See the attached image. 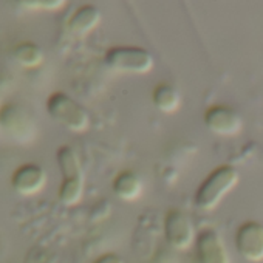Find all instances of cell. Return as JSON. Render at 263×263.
I'll list each match as a JSON object with an SVG mask.
<instances>
[{"mask_svg":"<svg viewBox=\"0 0 263 263\" xmlns=\"http://www.w3.org/2000/svg\"><path fill=\"white\" fill-rule=\"evenodd\" d=\"M238 172L232 166L217 167L198 187L195 195V204L201 211L215 209L220 201L237 186Z\"/></svg>","mask_w":263,"mask_h":263,"instance_id":"cell-1","label":"cell"},{"mask_svg":"<svg viewBox=\"0 0 263 263\" xmlns=\"http://www.w3.org/2000/svg\"><path fill=\"white\" fill-rule=\"evenodd\" d=\"M58 163L64 175V181L59 189V200L65 206L79 203L84 194V174L76 152L64 146L58 152Z\"/></svg>","mask_w":263,"mask_h":263,"instance_id":"cell-2","label":"cell"},{"mask_svg":"<svg viewBox=\"0 0 263 263\" xmlns=\"http://www.w3.org/2000/svg\"><path fill=\"white\" fill-rule=\"evenodd\" d=\"M50 116L74 134H82L90 125V116L85 108L65 93H53L47 102Z\"/></svg>","mask_w":263,"mask_h":263,"instance_id":"cell-3","label":"cell"},{"mask_svg":"<svg viewBox=\"0 0 263 263\" xmlns=\"http://www.w3.org/2000/svg\"><path fill=\"white\" fill-rule=\"evenodd\" d=\"M105 62L111 70L130 74H146L154 67L152 54L137 47H115L105 54Z\"/></svg>","mask_w":263,"mask_h":263,"instance_id":"cell-4","label":"cell"},{"mask_svg":"<svg viewBox=\"0 0 263 263\" xmlns=\"http://www.w3.org/2000/svg\"><path fill=\"white\" fill-rule=\"evenodd\" d=\"M164 235L175 249H187L195 240V231L189 217L181 211H169L164 218Z\"/></svg>","mask_w":263,"mask_h":263,"instance_id":"cell-5","label":"cell"},{"mask_svg":"<svg viewBox=\"0 0 263 263\" xmlns=\"http://www.w3.org/2000/svg\"><path fill=\"white\" fill-rule=\"evenodd\" d=\"M235 248L248 261L263 260V226L255 221L243 223L235 234Z\"/></svg>","mask_w":263,"mask_h":263,"instance_id":"cell-6","label":"cell"},{"mask_svg":"<svg viewBox=\"0 0 263 263\" xmlns=\"http://www.w3.org/2000/svg\"><path fill=\"white\" fill-rule=\"evenodd\" d=\"M0 122L5 132L19 141H28L34 137V124L31 118L17 105H5L0 108Z\"/></svg>","mask_w":263,"mask_h":263,"instance_id":"cell-7","label":"cell"},{"mask_svg":"<svg viewBox=\"0 0 263 263\" xmlns=\"http://www.w3.org/2000/svg\"><path fill=\"white\" fill-rule=\"evenodd\" d=\"M206 127L217 135L232 137L241 130L240 115L228 105H214L204 113Z\"/></svg>","mask_w":263,"mask_h":263,"instance_id":"cell-8","label":"cell"},{"mask_svg":"<svg viewBox=\"0 0 263 263\" xmlns=\"http://www.w3.org/2000/svg\"><path fill=\"white\" fill-rule=\"evenodd\" d=\"M47 184V174L37 164H24L11 177L13 189L21 195H36Z\"/></svg>","mask_w":263,"mask_h":263,"instance_id":"cell-9","label":"cell"},{"mask_svg":"<svg viewBox=\"0 0 263 263\" xmlns=\"http://www.w3.org/2000/svg\"><path fill=\"white\" fill-rule=\"evenodd\" d=\"M197 263H231L224 243L212 231H203L197 238Z\"/></svg>","mask_w":263,"mask_h":263,"instance_id":"cell-10","label":"cell"},{"mask_svg":"<svg viewBox=\"0 0 263 263\" xmlns=\"http://www.w3.org/2000/svg\"><path fill=\"white\" fill-rule=\"evenodd\" d=\"M101 21V13L93 5L81 7L68 21V30L74 36H85L93 31Z\"/></svg>","mask_w":263,"mask_h":263,"instance_id":"cell-11","label":"cell"},{"mask_svg":"<svg viewBox=\"0 0 263 263\" xmlns=\"http://www.w3.org/2000/svg\"><path fill=\"white\" fill-rule=\"evenodd\" d=\"M111 187H113V192L116 194V197H119L124 201H134L143 192V184H141L140 177L130 171L121 172L115 178Z\"/></svg>","mask_w":263,"mask_h":263,"instance_id":"cell-12","label":"cell"},{"mask_svg":"<svg viewBox=\"0 0 263 263\" xmlns=\"http://www.w3.org/2000/svg\"><path fill=\"white\" fill-rule=\"evenodd\" d=\"M152 101H154V105L163 111V113H172V111H177L180 104H181V96H180V91L171 85V84H160L155 87L154 93H152Z\"/></svg>","mask_w":263,"mask_h":263,"instance_id":"cell-13","label":"cell"},{"mask_svg":"<svg viewBox=\"0 0 263 263\" xmlns=\"http://www.w3.org/2000/svg\"><path fill=\"white\" fill-rule=\"evenodd\" d=\"M14 58L16 61L27 68H36L42 64L44 61V53L42 50L31 42H25L17 45V48L14 50Z\"/></svg>","mask_w":263,"mask_h":263,"instance_id":"cell-14","label":"cell"},{"mask_svg":"<svg viewBox=\"0 0 263 263\" xmlns=\"http://www.w3.org/2000/svg\"><path fill=\"white\" fill-rule=\"evenodd\" d=\"M25 5L42 7L44 10H59L64 5V2H61V0H47V2H25Z\"/></svg>","mask_w":263,"mask_h":263,"instance_id":"cell-15","label":"cell"},{"mask_svg":"<svg viewBox=\"0 0 263 263\" xmlns=\"http://www.w3.org/2000/svg\"><path fill=\"white\" fill-rule=\"evenodd\" d=\"M93 263H124L122 261V258L119 257V255H116V254H104V255H101L98 260H95Z\"/></svg>","mask_w":263,"mask_h":263,"instance_id":"cell-16","label":"cell"},{"mask_svg":"<svg viewBox=\"0 0 263 263\" xmlns=\"http://www.w3.org/2000/svg\"><path fill=\"white\" fill-rule=\"evenodd\" d=\"M4 130V127H2V122H0V132H2Z\"/></svg>","mask_w":263,"mask_h":263,"instance_id":"cell-17","label":"cell"}]
</instances>
